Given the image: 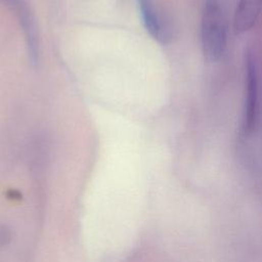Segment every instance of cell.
<instances>
[{"mask_svg": "<svg viewBox=\"0 0 262 262\" xmlns=\"http://www.w3.org/2000/svg\"><path fill=\"white\" fill-rule=\"evenodd\" d=\"M245 85L246 96L243 113V132L245 135L251 134L257 124L258 118V71L255 55L251 50H247L245 55Z\"/></svg>", "mask_w": 262, "mask_h": 262, "instance_id": "obj_2", "label": "cell"}, {"mask_svg": "<svg viewBox=\"0 0 262 262\" xmlns=\"http://www.w3.org/2000/svg\"><path fill=\"white\" fill-rule=\"evenodd\" d=\"M201 46L208 61L221 58L226 47V28L219 0H205L201 17Z\"/></svg>", "mask_w": 262, "mask_h": 262, "instance_id": "obj_1", "label": "cell"}, {"mask_svg": "<svg viewBox=\"0 0 262 262\" xmlns=\"http://www.w3.org/2000/svg\"><path fill=\"white\" fill-rule=\"evenodd\" d=\"M143 25L149 35L162 44L170 41V28L155 0H137Z\"/></svg>", "mask_w": 262, "mask_h": 262, "instance_id": "obj_3", "label": "cell"}, {"mask_svg": "<svg viewBox=\"0 0 262 262\" xmlns=\"http://www.w3.org/2000/svg\"><path fill=\"white\" fill-rule=\"evenodd\" d=\"M5 1H7L11 6H13L17 11L16 13L18 14L19 21L21 23L23 29L27 37L31 59L33 60V62H35L36 60H38L39 53H38V40H37L34 19L29 9L27 8L26 4L21 0H5Z\"/></svg>", "mask_w": 262, "mask_h": 262, "instance_id": "obj_5", "label": "cell"}, {"mask_svg": "<svg viewBox=\"0 0 262 262\" xmlns=\"http://www.w3.org/2000/svg\"><path fill=\"white\" fill-rule=\"evenodd\" d=\"M262 10V0H238L233 17L236 35L248 32L256 24Z\"/></svg>", "mask_w": 262, "mask_h": 262, "instance_id": "obj_4", "label": "cell"}]
</instances>
